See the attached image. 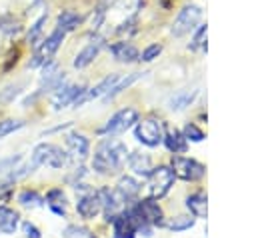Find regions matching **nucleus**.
I'll list each match as a JSON object with an SVG mask.
<instances>
[{"instance_id":"27","label":"nucleus","mask_w":256,"mask_h":238,"mask_svg":"<svg viewBox=\"0 0 256 238\" xmlns=\"http://www.w3.org/2000/svg\"><path fill=\"white\" fill-rule=\"evenodd\" d=\"M0 30L6 34H16L20 30V24L18 20H14V16L6 14V16H0Z\"/></svg>"},{"instance_id":"7","label":"nucleus","mask_w":256,"mask_h":238,"mask_svg":"<svg viewBox=\"0 0 256 238\" xmlns=\"http://www.w3.org/2000/svg\"><path fill=\"white\" fill-rule=\"evenodd\" d=\"M202 16V10L198 6H184L178 14V18L174 20L172 24V34L174 36H182V34H188L190 30H194V26L198 24Z\"/></svg>"},{"instance_id":"15","label":"nucleus","mask_w":256,"mask_h":238,"mask_svg":"<svg viewBox=\"0 0 256 238\" xmlns=\"http://www.w3.org/2000/svg\"><path fill=\"white\" fill-rule=\"evenodd\" d=\"M110 52H112V56L118 60V62H134V60H138V50L130 44V42H118V44H114L112 48H110Z\"/></svg>"},{"instance_id":"20","label":"nucleus","mask_w":256,"mask_h":238,"mask_svg":"<svg viewBox=\"0 0 256 238\" xmlns=\"http://www.w3.org/2000/svg\"><path fill=\"white\" fill-rule=\"evenodd\" d=\"M80 16L72 10H64L60 16H58V22H56V28L64 30V32H70V30H76L80 26Z\"/></svg>"},{"instance_id":"26","label":"nucleus","mask_w":256,"mask_h":238,"mask_svg":"<svg viewBox=\"0 0 256 238\" xmlns=\"http://www.w3.org/2000/svg\"><path fill=\"white\" fill-rule=\"evenodd\" d=\"M18 202H20L22 206H40V204H42V198H40V194L34 192V190H24V192H20Z\"/></svg>"},{"instance_id":"14","label":"nucleus","mask_w":256,"mask_h":238,"mask_svg":"<svg viewBox=\"0 0 256 238\" xmlns=\"http://www.w3.org/2000/svg\"><path fill=\"white\" fill-rule=\"evenodd\" d=\"M128 166H130V170H134L136 174L148 176V172L152 170V160H150V156L144 154V152H132V154H128Z\"/></svg>"},{"instance_id":"12","label":"nucleus","mask_w":256,"mask_h":238,"mask_svg":"<svg viewBox=\"0 0 256 238\" xmlns=\"http://www.w3.org/2000/svg\"><path fill=\"white\" fill-rule=\"evenodd\" d=\"M136 208H138V212L146 224H162V208L154 202V198L140 202Z\"/></svg>"},{"instance_id":"1","label":"nucleus","mask_w":256,"mask_h":238,"mask_svg":"<svg viewBox=\"0 0 256 238\" xmlns=\"http://www.w3.org/2000/svg\"><path fill=\"white\" fill-rule=\"evenodd\" d=\"M124 162H126V146L120 140L106 138L98 144L92 166L100 174H112V172L120 170Z\"/></svg>"},{"instance_id":"11","label":"nucleus","mask_w":256,"mask_h":238,"mask_svg":"<svg viewBox=\"0 0 256 238\" xmlns=\"http://www.w3.org/2000/svg\"><path fill=\"white\" fill-rule=\"evenodd\" d=\"M66 144H68V150H70V156L76 158V160H84L88 156V150H90V142L86 136L82 134H70L66 138Z\"/></svg>"},{"instance_id":"4","label":"nucleus","mask_w":256,"mask_h":238,"mask_svg":"<svg viewBox=\"0 0 256 238\" xmlns=\"http://www.w3.org/2000/svg\"><path fill=\"white\" fill-rule=\"evenodd\" d=\"M136 138L146 144V146H158L164 138V128H162V122L160 120H154V118H146V120H140L136 124V130H134Z\"/></svg>"},{"instance_id":"9","label":"nucleus","mask_w":256,"mask_h":238,"mask_svg":"<svg viewBox=\"0 0 256 238\" xmlns=\"http://www.w3.org/2000/svg\"><path fill=\"white\" fill-rule=\"evenodd\" d=\"M76 210L78 214L84 218V220H92L100 210H102V200L98 196V192H90L86 196H82L76 204Z\"/></svg>"},{"instance_id":"3","label":"nucleus","mask_w":256,"mask_h":238,"mask_svg":"<svg viewBox=\"0 0 256 238\" xmlns=\"http://www.w3.org/2000/svg\"><path fill=\"white\" fill-rule=\"evenodd\" d=\"M174 182V172L172 168L168 166H158V168H152L148 172V182H146V190H148V196L150 198H162L170 186Z\"/></svg>"},{"instance_id":"22","label":"nucleus","mask_w":256,"mask_h":238,"mask_svg":"<svg viewBox=\"0 0 256 238\" xmlns=\"http://www.w3.org/2000/svg\"><path fill=\"white\" fill-rule=\"evenodd\" d=\"M46 202L50 204V208L56 212V214H64V202H66V196H64V192L60 190V188H54V190H50L48 194H46Z\"/></svg>"},{"instance_id":"2","label":"nucleus","mask_w":256,"mask_h":238,"mask_svg":"<svg viewBox=\"0 0 256 238\" xmlns=\"http://www.w3.org/2000/svg\"><path fill=\"white\" fill-rule=\"evenodd\" d=\"M36 168L38 166H48V168H62L66 162H68V154L56 146V144H48V142H42L34 148L32 152V158H30Z\"/></svg>"},{"instance_id":"33","label":"nucleus","mask_w":256,"mask_h":238,"mask_svg":"<svg viewBox=\"0 0 256 238\" xmlns=\"http://www.w3.org/2000/svg\"><path fill=\"white\" fill-rule=\"evenodd\" d=\"M22 228H24V234H26L28 238H40V230H38L32 222H24Z\"/></svg>"},{"instance_id":"19","label":"nucleus","mask_w":256,"mask_h":238,"mask_svg":"<svg viewBox=\"0 0 256 238\" xmlns=\"http://www.w3.org/2000/svg\"><path fill=\"white\" fill-rule=\"evenodd\" d=\"M116 190H118V194H120L124 200H130V198H134V196L140 192V184H138L134 178H130V176H122V178L118 180Z\"/></svg>"},{"instance_id":"34","label":"nucleus","mask_w":256,"mask_h":238,"mask_svg":"<svg viewBox=\"0 0 256 238\" xmlns=\"http://www.w3.org/2000/svg\"><path fill=\"white\" fill-rule=\"evenodd\" d=\"M18 160H20V156H8V158H2V160H0V172L14 168V164H16Z\"/></svg>"},{"instance_id":"28","label":"nucleus","mask_w":256,"mask_h":238,"mask_svg":"<svg viewBox=\"0 0 256 238\" xmlns=\"http://www.w3.org/2000/svg\"><path fill=\"white\" fill-rule=\"evenodd\" d=\"M22 126H24L22 120H0V138L12 134V132H16V130H20Z\"/></svg>"},{"instance_id":"10","label":"nucleus","mask_w":256,"mask_h":238,"mask_svg":"<svg viewBox=\"0 0 256 238\" xmlns=\"http://www.w3.org/2000/svg\"><path fill=\"white\" fill-rule=\"evenodd\" d=\"M86 88L84 86H78V84H74V86H60L58 88V92H56V96H54V100H52V106H54V110H60V108H64V106H68V104H74L78 98H80V94L84 92Z\"/></svg>"},{"instance_id":"18","label":"nucleus","mask_w":256,"mask_h":238,"mask_svg":"<svg viewBox=\"0 0 256 238\" xmlns=\"http://www.w3.org/2000/svg\"><path fill=\"white\" fill-rule=\"evenodd\" d=\"M162 140H164V144H166V148H168L170 152H174V154L186 152V138H184V134H180L178 130L166 132Z\"/></svg>"},{"instance_id":"13","label":"nucleus","mask_w":256,"mask_h":238,"mask_svg":"<svg viewBox=\"0 0 256 238\" xmlns=\"http://www.w3.org/2000/svg\"><path fill=\"white\" fill-rule=\"evenodd\" d=\"M112 224H114V238H134V224L130 220V216L124 212V214H116L112 218Z\"/></svg>"},{"instance_id":"8","label":"nucleus","mask_w":256,"mask_h":238,"mask_svg":"<svg viewBox=\"0 0 256 238\" xmlns=\"http://www.w3.org/2000/svg\"><path fill=\"white\" fill-rule=\"evenodd\" d=\"M122 74H110V76H106L102 82H98L94 88H90V90H84L82 94H80V98L74 102L76 106L78 104H84L86 100H94V98H100V96H104V94H108L110 90H112V86L118 82V78H120Z\"/></svg>"},{"instance_id":"31","label":"nucleus","mask_w":256,"mask_h":238,"mask_svg":"<svg viewBox=\"0 0 256 238\" xmlns=\"http://www.w3.org/2000/svg\"><path fill=\"white\" fill-rule=\"evenodd\" d=\"M162 52V46L160 44H150L144 52H142V56H140V60H144V62H150V60H154L158 54Z\"/></svg>"},{"instance_id":"21","label":"nucleus","mask_w":256,"mask_h":238,"mask_svg":"<svg viewBox=\"0 0 256 238\" xmlns=\"http://www.w3.org/2000/svg\"><path fill=\"white\" fill-rule=\"evenodd\" d=\"M186 206L190 208V212L198 218H206V196L204 194H192L186 200Z\"/></svg>"},{"instance_id":"23","label":"nucleus","mask_w":256,"mask_h":238,"mask_svg":"<svg viewBox=\"0 0 256 238\" xmlns=\"http://www.w3.org/2000/svg\"><path fill=\"white\" fill-rule=\"evenodd\" d=\"M194 96H196V90H184V92H178L172 100H170V108L172 110H182V108H186V106H190V102L194 100Z\"/></svg>"},{"instance_id":"32","label":"nucleus","mask_w":256,"mask_h":238,"mask_svg":"<svg viewBox=\"0 0 256 238\" xmlns=\"http://www.w3.org/2000/svg\"><path fill=\"white\" fill-rule=\"evenodd\" d=\"M20 92V84H16V86H8L6 88V92L4 94H0V102H10L12 100V96H16Z\"/></svg>"},{"instance_id":"5","label":"nucleus","mask_w":256,"mask_h":238,"mask_svg":"<svg viewBox=\"0 0 256 238\" xmlns=\"http://www.w3.org/2000/svg\"><path fill=\"white\" fill-rule=\"evenodd\" d=\"M134 122H138V112H136L134 108H124V110L116 112V114L106 122V126H104L100 132L114 136V134L126 132L130 126H134Z\"/></svg>"},{"instance_id":"30","label":"nucleus","mask_w":256,"mask_h":238,"mask_svg":"<svg viewBox=\"0 0 256 238\" xmlns=\"http://www.w3.org/2000/svg\"><path fill=\"white\" fill-rule=\"evenodd\" d=\"M64 238H92L90 232L82 226H68L64 230Z\"/></svg>"},{"instance_id":"35","label":"nucleus","mask_w":256,"mask_h":238,"mask_svg":"<svg viewBox=\"0 0 256 238\" xmlns=\"http://www.w3.org/2000/svg\"><path fill=\"white\" fill-rule=\"evenodd\" d=\"M204 38H206V26H200V30L196 32V36H194V40H192V48L204 46Z\"/></svg>"},{"instance_id":"24","label":"nucleus","mask_w":256,"mask_h":238,"mask_svg":"<svg viewBox=\"0 0 256 238\" xmlns=\"http://www.w3.org/2000/svg\"><path fill=\"white\" fill-rule=\"evenodd\" d=\"M138 76H140V74H128V76H120V78H118V82L112 86V90H110L106 96H108V98H114V96H116V94H120L124 88H128V86H130V84H132V82H134Z\"/></svg>"},{"instance_id":"17","label":"nucleus","mask_w":256,"mask_h":238,"mask_svg":"<svg viewBox=\"0 0 256 238\" xmlns=\"http://www.w3.org/2000/svg\"><path fill=\"white\" fill-rule=\"evenodd\" d=\"M100 46H102V42H100V40H96V42L88 44L84 50H80V52H78V56L74 58V68H84V66H88V64L98 56Z\"/></svg>"},{"instance_id":"16","label":"nucleus","mask_w":256,"mask_h":238,"mask_svg":"<svg viewBox=\"0 0 256 238\" xmlns=\"http://www.w3.org/2000/svg\"><path fill=\"white\" fill-rule=\"evenodd\" d=\"M16 226H18V212L8 206H0V232L14 234Z\"/></svg>"},{"instance_id":"29","label":"nucleus","mask_w":256,"mask_h":238,"mask_svg":"<svg viewBox=\"0 0 256 238\" xmlns=\"http://www.w3.org/2000/svg\"><path fill=\"white\" fill-rule=\"evenodd\" d=\"M184 138H186V140H192V142H200V140H204V132H202L196 124H186V128H184Z\"/></svg>"},{"instance_id":"6","label":"nucleus","mask_w":256,"mask_h":238,"mask_svg":"<svg viewBox=\"0 0 256 238\" xmlns=\"http://www.w3.org/2000/svg\"><path fill=\"white\" fill-rule=\"evenodd\" d=\"M172 172L174 176L182 178V180H198L204 176V166L192 158H184V156H174L172 158Z\"/></svg>"},{"instance_id":"25","label":"nucleus","mask_w":256,"mask_h":238,"mask_svg":"<svg viewBox=\"0 0 256 238\" xmlns=\"http://www.w3.org/2000/svg\"><path fill=\"white\" fill-rule=\"evenodd\" d=\"M192 226H194V218H190V216H176V218H172V220L168 222V228L174 230V232L188 230V228H192Z\"/></svg>"}]
</instances>
